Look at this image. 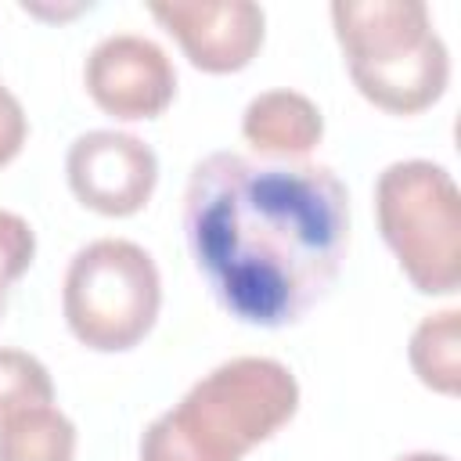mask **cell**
I'll return each mask as SVG.
<instances>
[{
	"label": "cell",
	"mask_w": 461,
	"mask_h": 461,
	"mask_svg": "<svg viewBox=\"0 0 461 461\" xmlns=\"http://www.w3.org/2000/svg\"><path fill=\"white\" fill-rule=\"evenodd\" d=\"M349 191L324 162L212 151L184 187V238L209 295L241 324H299L349 252Z\"/></svg>",
	"instance_id": "cell-1"
},
{
	"label": "cell",
	"mask_w": 461,
	"mask_h": 461,
	"mask_svg": "<svg viewBox=\"0 0 461 461\" xmlns=\"http://www.w3.org/2000/svg\"><path fill=\"white\" fill-rule=\"evenodd\" d=\"M299 411V382L274 357H234L202 375L140 436V461H241Z\"/></svg>",
	"instance_id": "cell-2"
},
{
	"label": "cell",
	"mask_w": 461,
	"mask_h": 461,
	"mask_svg": "<svg viewBox=\"0 0 461 461\" xmlns=\"http://www.w3.org/2000/svg\"><path fill=\"white\" fill-rule=\"evenodd\" d=\"M335 40L364 101L389 115L432 108L450 83V54L421 0H335Z\"/></svg>",
	"instance_id": "cell-3"
},
{
	"label": "cell",
	"mask_w": 461,
	"mask_h": 461,
	"mask_svg": "<svg viewBox=\"0 0 461 461\" xmlns=\"http://www.w3.org/2000/svg\"><path fill=\"white\" fill-rule=\"evenodd\" d=\"M375 220L403 277L421 295H454L461 285V194L429 158H403L375 180Z\"/></svg>",
	"instance_id": "cell-4"
},
{
	"label": "cell",
	"mask_w": 461,
	"mask_h": 461,
	"mask_svg": "<svg viewBox=\"0 0 461 461\" xmlns=\"http://www.w3.org/2000/svg\"><path fill=\"white\" fill-rule=\"evenodd\" d=\"M162 277L148 249L126 238L83 245L61 281L68 331L94 353L133 349L158 321Z\"/></svg>",
	"instance_id": "cell-5"
},
{
	"label": "cell",
	"mask_w": 461,
	"mask_h": 461,
	"mask_svg": "<svg viewBox=\"0 0 461 461\" xmlns=\"http://www.w3.org/2000/svg\"><path fill=\"white\" fill-rule=\"evenodd\" d=\"M65 180L76 202L97 216L140 212L158 184L155 151L122 130H86L68 144Z\"/></svg>",
	"instance_id": "cell-6"
},
{
	"label": "cell",
	"mask_w": 461,
	"mask_h": 461,
	"mask_svg": "<svg viewBox=\"0 0 461 461\" xmlns=\"http://www.w3.org/2000/svg\"><path fill=\"white\" fill-rule=\"evenodd\" d=\"M83 86L104 115L137 122L155 119L173 104L176 68L155 40L112 32L90 47L83 61Z\"/></svg>",
	"instance_id": "cell-7"
},
{
	"label": "cell",
	"mask_w": 461,
	"mask_h": 461,
	"mask_svg": "<svg viewBox=\"0 0 461 461\" xmlns=\"http://www.w3.org/2000/svg\"><path fill=\"white\" fill-rule=\"evenodd\" d=\"M151 18L202 72H241L263 47L267 14L252 0H151Z\"/></svg>",
	"instance_id": "cell-8"
},
{
	"label": "cell",
	"mask_w": 461,
	"mask_h": 461,
	"mask_svg": "<svg viewBox=\"0 0 461 461\" xmlns=\"http://www.w3.org/2000/svg\"><path fill=\"white\" fill-rule=\"evenodd\" d=\"M241 137L259 158H303L321 144L324 115L299 90H263L245 104Z\"/></svg>",
	"instance_id": "cell-9"
},
{
	"label": "cell",
	"mask_w": 461,
	"mask_h": 461,
	"mask_svg": "<svg viewBox=\"0 0 461 461\" xmlns=\"http://www.w3.org/2000/svg\"><path fill=\"white\" fill-rule=\"evenodd\" d=\"M0 461H76V425L50 403L0 421Z\"/></svg>",
	"instance_id": "cell-10"
},
{
	"label": "cell",
	"mask_w": 461,
	"mask_h": 461,
	"mask_svg": "<svg viewBox=\"0 0 461 461\" xmlns=\"http://www.w3.org/2000/svg\"><path fill=\"white\" fill-rule=\"evenodd\" d=\"M457 317L461 313L454 306L421 317V324L411 331V346H407L418 382L443 396H457V389H461V346H457L461 321Z\"/></svg>",
	"instance_id": "cell-11"
},
{
	"label": "cell",
	"mask_w": 461,
	"mask_h": 461,
	"mask_svg": "<svg viewBox=\"0 0 461 461\" xmlns=\"http://www.w3.org/2000/svg\"><path fill=\"white\" fill-rule=\"evenodd\" d=\"M40 403H54L50 371L25 349H0V421Z\"/></svg>",
	"instance_id": "cell-12"
},
{
	"label": "cell",
	"mask_w": 461,
	"mask_h": 461,
	"mask_svg": "<svg viewBox=\"0 0 461 461\" xmlns=\"http://www.w3.org/2000/svg\"><path fill=\"white\" fill-rule=\"evenodd\" d=\"M36 256V230L29 227L25 216L0 209V317L7 310V295L14 281L32 267Z\"/></svg>",
	"instance_id": "cell-13"
},
{
	"label": "cell",
	"mask_w": 461,
	"mask_h": 461,
	"mask_svg": "<svg viewBox=\"0 0 461 461\" xmlns=\"http://www.w3.org/2000/svg\"><path fill=\"white\" fill-rule=\"evenodd\" d=\"M25 137H29L25 108H22V101L0 83V166L14 162V158L22 155Z\"/></svg>",
	"instance_id": "cell-14"
},
{
	"label": "cell",
	"mask_w": 461,
	"mask_h": 461,
	"mask_svg": "<svg viewBox=\"0 0 461 461\" xmlns=\"http://www.w3.org/2000/svg\"><path fill=\"white\" fill-rule=\"evenodd\" d=\"M396 461H450L447 454H432V450H414V454H400Z\"/></svg>",
	"instance_id": "cell-15"
}]
</instances>
